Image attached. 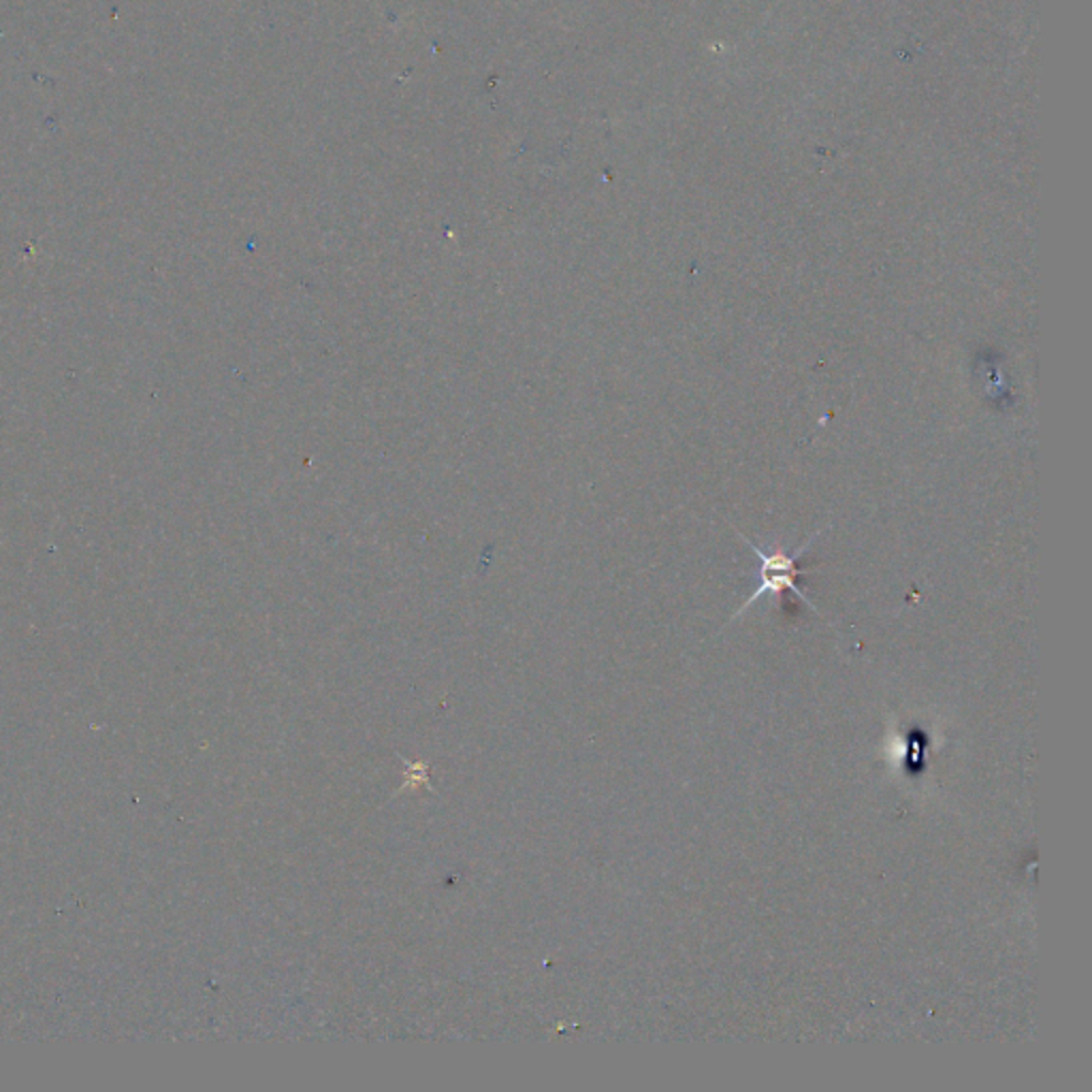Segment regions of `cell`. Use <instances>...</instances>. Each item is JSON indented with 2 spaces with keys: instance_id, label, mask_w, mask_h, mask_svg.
<instances>
[{
  "instance_id": "6da1fadb",
  "label": "cell",
  "mask_w": 1092,
  "mask_h": 1092,
  "mask_svg": "<svg viewBox=\"0 0 1092 1092\" xmlns=\"http://www.w3.org/2000/svg\"><path fill=\"white\" fill-rule=\"evenodd\" d=\"M819 533H821V529H819V531H815V535H813V537H808V540H806V544L798 546V550H796L793 555H787V552H783V550L764 552L759 546L751 544V542H749V537L740 535V537L751 546V550L759 557V561H761V569H759V574H761V582H759V587L749 595V599H746V601H744V606L738 610V614H740L742 610H746V608H749L755 599H759L764 593H768V595H781V593H783V591H787V589H789V591H793V593H796V595H798L806 606H810L813 610H817V608L810 604V599L804 595V591L796 584V576H800V574H802V572L796 567V563H798V559H802L804 550L813 544V540H815Z\"/></svg>"
}]
</instances>
